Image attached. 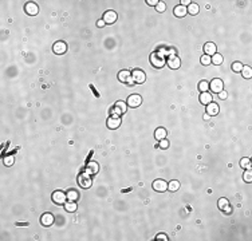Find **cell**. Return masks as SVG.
I'll use <instances>...</instances> for the list:
<instances>
[{
	"mask_svg": "<svg viewBox=\"0 0 252 241\" xmlns=\"http://www.w3.org/2000/svg\"><path fill=\"white\" fill-rule=\"evenodd\" d=\"M150 63L154 68H162L166 63V59H165V55L160 54V52H153L150 55Z\"/></svg>",
	"mask_w": 252,
	"mask_h": 241,
	"instance_id": "1",
	"label": "cell"
},
{
	"mask_svg": "<svg viewBox=\"0 0 252 241\" xmlns=\"http://www.w3.org/2000/svg\"><path fill=\"white\" fill-rule=\"evenodd\" d=\"M78 185L83 189H89L90 186L93 185V178H91V174H89L86 170L82 172L78 175Z\"/></svg>",
	"mask_w": 252,
	"mask_h": 241,
	"instance_id": "2",
	"label": "cell"
},
{
	"mask_svg": "<svg viewBox=\"0 0 252 241\" xmlns=\"http://www.w3.org/2000/svg\"><path fill=\"white\" fill-rule=\"evenodd\" d=\"M51 197H52V201L57 205H64L67 201V194L63 193L62 190H55Z\"/></svg>",
	"mask_w": 252,
	"mask_h": 241,
	"instance_id": "3",
	"label": "cell"
},
{
	"mask_svg": "<svg viewBox=\"0 0 252 241\" xmlns=\"http://www.w3.org/2000/svg\"><path fill=\"white\" fill-rule=\"evenodd\" d=\"M209 90H212V93H216V94H219L220 91H223V90H224L223 80L219 79V78L212 79V82H209Z\"/></svg>",
	"mask_w": 252,
	"mask_h": 241,
	"instance_id": "4",
	"label": "cell"
},
{
	"mask_svg": "<svg viewBox=\"0 0 252 241\" xmlns=\"http://www.w3.org/2000/svg\"><path fill=\"white\" fill-rule=\"evenodd\" d=\"M132 78L134 79V82H135V83L142 84V83L145 82V80H146V75H145V72L142 71V70L135 68V70H133V71H132Z\"/></svg>",
	"mask_w": 252,
	"mask_h": 241,
	"instance_id": "5",
	"label": "cell"
},
{
	"mask_svg": "<svg viewBox=\"0 0 252 241\" xmlns=\"http://www.w3.org/2000/svg\"><path fill=\"white\" fill-rule=\"evenodd\" d=\"M126 103H128L129 107H138L140 104L142 103V98H141L138 94H133L126 99Z\"/></svg>",
	"mask_w": 252,
	"mask_h": 241,
	"instance_id": "6",
	"label": "cell"
},
{
	"mask_svg": "<svg viewBox=\"0 0 252 241\" xmlns=\"http://www.w3.org/2000/svg\"><path fill=\"white\" fill-rule=\"evenodd\" d=\"M152 186H153V189L156 190V192L164 193V192H166V190H168V182H166V181H164V179H156Z\"/></svg>",
	"mask_w": 252,
	"mask_h": 241,
	"instance_id": "7",
	"label": "cell"
},
{
	"mask_svg": "<svg viewBox=\"0 0 252 241\" xmlns=\"http://www.w3.org/2000/svg\"><path fill=\"white\" fill-rule=\"evenodd\" d=\"M24 11H26V13L30 15V16H35V15H38V12H39V7L36 3L30 2L24 6Z\"/></svg>",
	"mask_w": 252,
	"mask_h": 241,
	"instance_id": "8",
	"label": "cell"
},
{
	"mask_svg": "<svg viewBox=\"0 0 252 241\" xmlns=\"http://www.w3.org/2000/svg\"><path fill=\"white\" fill-rule=\"evenodd\" d=\"M52 51L57 54V55H63V54H66V51H67V44L64 43V42H62V40H59V42H57L52 46Z\"/></svg>",
	"mask_w": 252,
	"mask_h": 241,
	"instance_id": "9",
	"label": "cell"
},
{
	"mask_svg": "<svg viewBox=\"0 0 252 241\" xmlns=\"http://www.w3.org/2000/svg\"><path fill=\"white\" fill-rule=\"evenodd\" d=\"M166 63H168V66L170 68H173V70H177L181 66V60H180V58L177 56V55H169V59H168V62Z\"/></svg>",
	"mask_w": 252,
	"mask_h": 241,
	"instance_id": "10",
	"label": "cell"
},
{
	"mask_svg": "<svg viewBox=\"0 0 252 241\" xmlns=\"http://www.w3.org/2000/svg\"><path fill=\"white\" fill-rule=\"evenodd\" d=\"M204 52H205V55H208V56H213L215 54H217V47H216L215 43L208 42V43H205V46H204Z\"/></svg>",
	"mask_w": 252,
	"mask_h": 241,
	"instance_id": "11",
	"label": "cell"
},
{
	"mask_svg": "<svg viewBox=\"0 0 252 241\" xmlns=\"http://www.w3.org/2000/svg\"><path fill=\"white\" fill-rule=\"evenodd\" d=\"M220 111V107L217 103L215 102H211L209 104H206V114L209 115V117H215V115H217Z\"/></svg>",
	"mask_w": 252,
	"mask_h": 241,
	"instance_id": "12",
	"label": "cell"
},
{
	"mask_svg": "<svg viewBox=\"0 0 252 241\" xmlns=\"http://www.w3.org/2000/svg\"><path fill=\"white\" fill-rule=\"evenodd\" d=\"M54 216L51 213H44L42 217H40V224L43 225V227H51L54 224Z\"/></svg>",
	"mask_w": 252,
	"mask_h": 241,
	"instance_id": "13",
	"label": "cell"
},
{
	"mask_svg": "<svg viewBox=\"0 0 252 241\" xmlns=\"http://www.w3.org/2000/svg\"><path fill=\"white\" fill-rule=\"evenodd\" d=\"M121 126V118L119 117H115V115H112L109 119H107V127L112 129V130H115Z\"/></svg>",
	"mask_w": 252,
	"mask_h": 241,
	"instance_id": "14",
	"label": "cell"
},
{
	"mask_svg": "<svg viewBox=\"0 0 252 241\" xmlns=\"http://www.w3.org/2000/svg\"><path fill=\"white\" fill-rule=\"evenodd\" d=\"M115 20H117V13L115 11H106L103 15V22L106 24H113L115 23Z\"/></svg>",
	"mask_w": 252,
	"mask_h": 241,
	"instance_id": "15",
	"label": "cell"
},
{
	"mask_svg": "<svg viewBox=\"0 0 252 241\" xmlns=\"http://www.w3.org/2000/svg\"><path fill=\"white\" fill-rule=\"evenodd\" d=\"M200 102H201V104H205V106H206V104H209L211 102H213V98H212V94H211L209 91H206V93H201L200 94Z\"/></svg>",
	"mask_w": 252,
	"mask_h": 241,
	"instance_id": "16",
	"label": "cell"
},
{
	"mask_svg": "<svg viewBox=\"0 0 252 241\" xmlns=\"http://www.w3.org/2000/svg\"><path fill=\"white\" fill-rule=\"evenodd\" d=\"M173 12H174V16H177V18H184L186 13H188V11H186V7H184V6H176L174 7V9H173Z\"/></svg>",
	"mask_w": 252,
	"mask_h": 241,
	"instance_id": "17",
	"label": "cell"
},
{
	"mask_svg": "<svg viewBox=\"0 0 252 241\" xmlns=\"http://www.w3.org/2000/svg\"><path fill=\"white\" fill-rule=\"evenodd\" d=\"M98 170H99V166H98V163L97 162H89L87 163V166H86V172L89 173V174H97L98 173Z\"/></svg>",
	"mask_w": 252,
	"mask_h": 241,
	"instance_id": "18",
	"label": "cell"
},
{
	"mask_svg": "<svg viewBox=\"0 0 252 241\" xmlns=\"http://www.w3.org/2000/svg\"><path fill=\"white\" fill-rule=\"evenodd\" d=\"M166 134H168V131H166L164 127H158V129H156V131H154V138L157 139V141L165 139L166 138Z\"/></svg>",
	"mask_w": 252,
	"mask_h": 241,
	"instance_id": "19",
	"label": "cell"
},
{
	"mask_svg": "<svg viewBox=\"0 0 252 241\" xmlns=\"http://www.w3.org/2000/svg\"><path fill=\"white\" fill-rule=\"evenodd\" d=\"M130 77H132V75H130V71H128V70H122V71L118 72V79H119V82H122V83L128 82V79Z\"/></svg>",
	"mask_w": 252,
	"mask_h": 241,
	"instance_id": "20",
	"label": "cell"
},
{
	"mask_svg": "<svg viewBox=\"0 0 252 241\" xmlns=\"http://www.w3.org/2000/svg\"><path fill=\"white\" fill-rule=\"evenodd\" d=\"M186 11H188V13L190 15H197L199 11H200V7L197 3H190L188 7H186Z\"/></svg>",
	"mask_w": 252,
	"mask_h": 241,
	"instance_id": "21",
	"label": "cell"
},
{
	"mask_svg": "<svg viewBox=\"0 0 252 241\" xmlns=\"http://www.w3.org/2000/svg\"><path fill=\"white\" fill-rule=\"evenodd\" d=\"M241 75H243V78L245 79H251L252 78V68L249 66H243V68H241Z\"/></svg>",
	"mask_w": 252,
	"mask_h": 241,
	"instance_id": "22",
	"label": "cell"
},
{
	"mask_svg": "<svg viewBox=\"0 0 252 241\" xmlns=\"http://www.w3.org/2000/svg\"><path fill=\"white\" fill-rule=\"evenodd\" d=\"M66 194H67V200L68 201H77L79 198V193L77 192V190H74V189H70Z\"/></svg>",
	"mask_w": 252,
	"mask_h": 241,
	"instance_id": "23",
	"label": "cell"
},
{
	"mask_svg": "<svg viewBox=\"0 0 252 241\" xmlns=\"http://www.w3.org/2000/svg\"><path fill=\"white\" fill-rule=\"evenodd\" d=\"M178 189H180V182L178 181L173 179V181H170V182L168 184V190L169 192H177Z\"/></svg>",
	"mask_w": 252,
	"mask_h": 241,
	"instance_id": "24",
	"label": "cell"
},
{
	"mask_svg": "<svg viewBox=\"0 0 252 241\" xmlns=\"http://www.w3.org/2000/svg\"><path fill=\"white\" fill-rule=\"evenodd\" d=\"M77 204H75V201H68V202H66L64 204V209L67 210V212H70V213H73V212H75L77 210Z\"/></svg>",
	"mask_w": 252,
	"mask_h": 241,
	"instance_id": "25",
	"label": "cell"
},
{
	"mask_svg": "<svg viewBox=\"0 0 252 241\" xmlns=\"http://www.w3.org/2000/svg\"><path fill=\"white\" fill-rule=\"evenodd\" d=\"M211 59H212V63H213V64H216V66H219V64H221V63H223V60H224L223 55H220V54H215L213 56H211Z\"/></svg>",
	"mask_w": 252,
	"mask_h": 241,
	"instance_id": "26",
	"label": "cell"
},
{
	"mask_svg": "<svg viewBox=\"0 0 252 241\" xmlns=\"http://www.w3.org/2000/svg\"><path fill=\"white\" fill-rule=\"evenodd\" d=\"M199 90L200 93H206L209 90V82H206V80H201L199 83Z\"/></svg>",
	"mask_w": 252,
	"mask_h": 241,
	"instance_id": "27",
	"label": "cell"
},
{
	"mask_svg": "<svg viewBox=\"0 0 252 241\" xmlns=\"http://www.w3.org/2000/svg\"><path fill=\"white\" fill-rule=\"evenodd\" d=\"M114 106H115V107H118V109L121 110V113H122V114H125V113H126V110H128V106H126V102H123V100H118V102H115Z\"/></svg>",
	"mask_w": 252,
	"mask_h": 241,
	"instance_id": "28",
	"label": "cell"
},
{
	"mask_svg": "<svg viewBox=\"0 0 252 241\" xmlns=\"http://www.w3.org/2000/svg\"><path fill=\"white\" fill-rule=\"evenodd\" d=\"M240 166L243 169H251V159L249 158H241L240 159Z\"/></svg>",
	"mask_w": 252,
	"mask_h": 241,
	"instance_id": "29",
	"label": "cell"
},
{
	"mask_svg": "<svg viewBox=\"0 0 252 241\" xmlns=\"http://www.w3.org/2000/svg\"><path fill=\"white\" fill-rule=\"evenodd\" d=\"M200 62L203 66H209V64L212 63V59H211V56H208V55H203V56L200 58Z\"/></svg>",
	"mask_w": 252,
	"mask_h": 241,
	"instance_id": "30",
	"label": "cell"
},
{
	"mask_svg": "<svg viewBox=\"0 0 252 241\" xmlns=\"http://www.w3.org/2000/svg\"><path fill=\"white\" fill-rule=\"evenodd\" d=\"M3 162L6 166H12L14 165V155H4Z\"/></svg>",
	"mask_w": 252,
	"mask_h": 241,
	"instance_id": "31",
	"label": "cell"
},
{
	"mask_svg": "<svg viewBox=\"0 0 252 241\" xmlns=\"http://www.w3.org/2000/svg\"><path fill=\"white\" fill-rule=\"evenodd\" d=\"M228 205H229V201L227 200V198H220L219 202H217V206H219L220 210H223L225 206H228Z\"/></svg>",
	"mask_w": 252,
	"mask_h": 241,
	"instance_id": "32",
	"label": "cell"
},
{
	"mask_svg": "<svg viewBox=\"0 0 252 241\" xmlns=\"http://www.w3.org/2000/svg\"><path fill=\"white\" fill-rule=\"evenodd\" d=\"M243 66H244L243 63H240V62H235V63H232V71H233V72H240V71H241V68H243Z\"/></svg>",
	"mask_w": 252,
	"mask_h": 241,
	"instance_id": "33",
	"label": "cell"
},
{
	"mask_svg": "<svg viewBox=\"0 0 252 241\" xmlns=\"http://www.w3.org/2000/svg\"><path fill=\"white\" fill-rule=\"evenodd\" d=\"M243 179L245 181V182H252V172H251V169H248L247 172H244Z\"/></svg>",
	"mask_w": 252,
	"mask_h": 241,
	"instance_id": "34",
	"label": "cell"
},
{
	"mask_svg": "<svg viewBox=\"0 0 252 241\" xmlns=\"http://www.w3.org/2000/svg\"><path fill=\"white\" fill-rule=\"evenodd\" d=\"M156 9H157V12H164L166 9V4L165 2H158V4L156 6Z\"/></svg>",
	"mask_w": 252,
	"mask_h": 241,
	"instance_id": "35",
	"label": "cell"
},
{
	"mask_svg": "<svg viewBox=\"0 0 252 241\" xmlns=\"http://www.w3.org/2000/svg\"><path fill=\"white\" fill-rule=\"evenodd\" d=\"M158 145H160V147H161V149H168L170 143H169V141H166V139H161Z\"/></svg>",
	"mask_w": 252,
	"mask_h": 241,
	"instance_id": "36",
	"label": "cell"
},
{
	"mask_svg": "<svg viewBox=\"0 0 252 241\" xmlns=\"http://www.w3.org/2000/svg\"><path fill=\"white\" fill-rule=\"evenodd\" d=\"M156 240H161V241H168V236H166L165 233H160L156 236Z\"/></svg>",
	"mask_w": 252,
	"mask_h": 241,
	"instance_id": "37",
	"label": "cell"
},
{
	"mask_svg": "<svg viewBox=\"0 0 252 241\" xmlns=\"http://www.w3.org/2000/svg\"><path fill=\"white\" fill-rule=\"evenodd\" d=\"M219 97H220V99H227L228 94H227L225 90H223V91H220V93H219Z\"/></svg>",
	"mask_w": 252,
	"mask_h": 241,
	"instance_id": "38",
	"label": "cell"
},
{
	"mask_svg": "<svg viewBox=\"0 0 252 241\" xmlns=\"http://www.w3.org/2000/svg\"><path fill=\"white\" fill-rule=\"evenodd\" d=\"M146 3H148V6H157L158 4V0H146Z\"/></svg>",
	"mask_w": 252,
	"mask_h": 241,
	"instance_id": "39",
	"label": "cell"
},
{
	"mask_svg": "<svg viewBox=\"0 0 252 241\" xmlns=\"http://www.w3.org/2000/svg\"><path fill=\"white\" fill-rule=\"evenodd\" d=\"M223 212H224V213H227V214H229L231 212H232V206H231V205H228V206H225V208L223 209Z\"/></svg>",
	"mask_w": 252,
	"mask_h": 241,
	"instance_id": "40",
	"label": "cell"
},
{
	"mask_svg": "<svg viewBox=\"0 0 252 241\" xmlns=\"http://www.w3.org/2000/svg\"><path fill=\"white\" fill-rule=\"evenodd\" d=\"M97 26H98L99 28H102V27L106 26V23L103 22V19H101V20H98V22H97Z\"/></svg>",
	"mask_w": 252,
	"mask_h": 241,
	"instance_id": "41",
	"label": "cell"
},
{
	"mask_svg": "<svg viewBox=\"0 0 252 241\" xmlns=\"http://www.w3.org/2000/svg\"><path fill=\"white\" fill-rule=\"evenodd\" d=\"M190 3H192L190 0H181V6H184V7H188Z\"/></svg>",
	"mask_w": 252,
	"mask_h": 241,
	"instance_id": "42",
	"label": "cell"
},
{
	"mask_svg": "<svg viewBox=\"0 0 252 241\" xmlns=\"http://www.w3.org/2000/svg\"><path fill=\"white\" fill-rule=\"evenodd\" d=\"M126 83H128V84H130V86H132V84H134L135 82H134V79H133L132 77H130V78L128 79V82H126Z\"/></svg>",
	"mask_w": 252,
	"mask_h": 241,
	"instance_id": "43",
	"label": "cell"
},
{
	"mask_svg": "<svg viewBox=\"0 0 252 241\" xmlns=\"http://www.w3.org/2000/svg\"><path fill=\"white\" fill-rule=\"evenodd\" d=\"M209 118H211V117H209V115H208V114H205V115H204V119H205V120H208Z\"/></svg>",
	"mask_w": 252,
	"mask_h": 241,
	"instance_id": "44",
	"label": "cell"
}]
</instances>
